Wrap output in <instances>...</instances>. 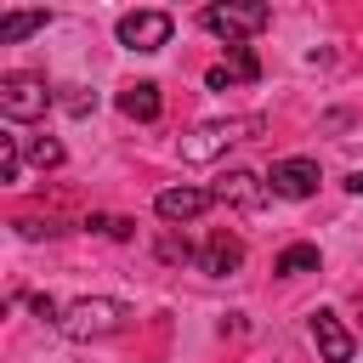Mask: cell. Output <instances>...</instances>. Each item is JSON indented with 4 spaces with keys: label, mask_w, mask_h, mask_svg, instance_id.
I'll return each instance as SVG.
<instances>
[{
    "label": "cell",
    "mask_w": 363,
    "mask_h": 363,
    "mask_svg": "<svg viewBox=\"0 0 363 363\" xmlns=\"http://www.w3.org/2000/svg\"><path fill=\"white\" fill-rule=\"evenodd\" d=\"M216 204H233V210H261L267 204V182L255 170H233L216 182Z\"/></svg>",
    "instance_id": "obj_8"
},
{
    "label": "cell",
    "mask_w": 363,
    "mask_h": 363,
    "mask_svg": "<svg viewBox=\"0 0 363 363\" xmlns=\"http://www.w3.org/2000/svg\"><path fill=\"white\" fill-rule=\"evenodd\" d=\"M199 23H204L210 34H221L227 45H238L244 34H261V28L272 23V11H267V6H204Z\"/></svg>",
    "instance_id": "obj_4"
},
{
    "label": "cell",
    "mask_w": 363,
    "mask_h": 363,
    "mask_svg": "<svg viewBox=\"0 0 363 363\" xmlns=\"http://www.w3.org/2000/svg\"><path fill=\"white\" fill-rule=\"evenodd\" d=\"M40 28H45V11H6L0 17V45H17L28 34H40Z\"/></svg>",
    "instance_id": "obj_13"
},
{
    "label": "cell",
    "mask_w": 363,
    "mask_h": 363,
    "mask_svg": "<svg viewBox=\"0 0 363 363\" xmlns=\"http://www.w3.org/2000/svg\"><path fill=\"white\" fill-rule=\"evenodd\" d=\"M312 340H318L323 363H352V335H346V323H340L329 306L312 312Z\"/></svg>",
    "instance_id": "obj_10"
},
{
    "label": "cell",
    "mask_w": 363,
    "mask_h": 363,
    "mask_svg": "<svg viewBox=\"0 0 363 363\" xmlns=\"http://www.w3.org/2000/svg\"><path fill=\"white\" fill-rule=\"evenodd\" d=\"M17 164H23L17 136H0V182H17Z\"/></svg>",
    "instance_id": "obj_17"
},
{
    "label": "cell",
    "mask_w": 363,
    "mask_h": 363,
    "mask_svg": "<svg viewBox=\"0 0 363 363\" xmlns=\"http://www.w3.org/2000/svg\"><path fill=\"white\" fill-rule=\"evenodd\" d=\"M45 108H51V91H45L40 74H0V113H6V119L28 125V119H40Z\"/></svg>",
    "instance_id": "obj_3"
},
{
    "label": "cell",
    "mask_w": 363,
    "mask_h": 363,
    "mask_svg": "<svg viewBox=\"0 0 363 363\" xmlns=\"http://www.w3.org/2000/svg\"><path fill=\"white\" fill-rule=\"evenodd\" d=\"M346 187H352V193L363 199V170H352V176H346Z\"/></svg>",
    "instance_id": "obj_20"
},
{
    "label": "cell",
    "mask_w": 363,
    "mask_h": 363,
    "mask_svg": "<svg viewBox=\"0 0 363 363\" xmlns=\"http://www.w3.org/2000/svg\"><path fill=\"white\" fill-rule=\"evenodd\" d=\"M159 108H164V96H159V85L153 79H136V85H125L119 91V113H130V119H159Z\"/></svg>",
    "instance_id": "obj_11"
},
{
    "label": "cell",
    "mask_w": 363,
    "mask_h": 363,
    "mask_svg": "<svg viewBox=\"0 0 363 363\" xmlns=\"http://www.w3.org/2000/svg\"><path fill=\"white\" fill-rule=\"evenodd\" d=\"M216 204V193H204V187H164L159 199H153V216L159 221H193V216H204Z\"/></svg>",
    "instance_id": "obj_7"
},
{
    "label": "cell",
    "mask_w": 363,
    "mask_h": 363,
    "mask_svg": "<svg viewBox=\"0 0 363 363\" xmlns=\"http://www.w3.org/2000/svg\"><path fill=\"white\" fill-rule=\"evenodd\" d=\"M221 74H227V85H233V79H238V85H250V79H261V57H255L250 45H227Z\"/></svg>",
    "instance_id": "obj_14"
},
{
    "label": "cell",
    "mask_w": 363,
    "mask_h": 363,
    "mask_svg": "<svg viewBox=\"0 0 363 363\" xmlns=\"http://www.w3.org/2000/svg\"><path fill=\"white\" fill-rule=\"evenodd\" d=\"M125 318H130V306H125V301L91 295V301H74V306L57 318V329H62V335H74V340H102V335L125 329Z\"/></svg>",
    "instance_id": "obj_2"
},
{
    "label": "cell",
    "mask_w": 363,
    "mask_h": 363,
    "mask_svg": "<svg viewBox=\"0 0 363 363\" xmlns=\"http://www.w3.org/2000/svg\"><path fill=\"white\" fill-rule=\"evenodd\" d=\"M261 130H267V119H255V113H244V119H204L199 130L182 136V159L187 164H210L216 153H227L233 142H250Z\"/></svg>",
    "instance_id": "obj_1"
},
{
    "label": "cell",
    "mask_w": 363,
    "mask_h": 363,
    "mask_svg": "<svg viewBox=\"0 0 363 363\" xmlns=\"http://www.w3.org/2000/svg\"><path fill=\"white\" fill-rule=\"evenodd\" d=\"M57 102H62L74 119H85V113L96 108V91H85V85H62V96H57Z\"/></svg>",
    "instance_id": "obj_16"
},
{
    "label": "cell",
    "mask_w": 363,
    "mask_h": 363,
    "mask_svg": "<svg viewBox=\"0 0 363 363\" xmlns=\"http://www.w3.org/2000/svg\"><path fill=\"white\" fill-rule=\"evenodd\" d=\"M159 255H164V261H187L193 250H187V238H159Z\"/></svg>",
    "instance_id": "obj_19"
},
{
    "label": "cell",
    "mask_w": 363,
    "mask_h": 363,
    "mask_svg": "<svg viewBox=\"0 0 363 363\" xmlns=\"http://www.w3.org/2000/svg\"><path fill=\"white\" fill-rule=\"evenodd\" d=\"M199 267H204L210 278L238 272V267H244V238H233L227 227H221V233H210V238H204V250H199Z\"/></svg>",
    "instance_id": "obj_9"
},
{
    "label": "cell",
    "mask_w": 363,
    "mask_h": 363,
    "mask_svg": "<svg viewBox=\"0 0 363 363\" xmlns=\"http://www.w3.org/2000/svg\"><path fill=\"white\" fill-rule=\"evenodd\" d=\"M318 182H323V176H318V159H278L272 176H267L272 199H312Z\"/></svg>",
    "instance_id": "obj_6"
},
{
    "label": "cell",
    "mask_w": 363,
    "mask_h": 363,
    "mask_svg": "<svg viewBox=\"0 0 363 363\" xmlns=\"http://www.w3.org/2000/svg\"><path fill=\"white\" fill-rule=\"evenodd\" d=\"M318 261H323L318 244H289V250L272 261V272H278V278H301V272H318Z\"/></svg>",
    "instance_id": "obj_12"
},
{
    "label": "cell",
    "mask_w": 363,
    "mask_h": 363,
    "mask_svg": "<svg viewBox=\"0 0 363 363\" xmlns=\"http://www.w3.org/2000/svg\"><path fill=\"white\" fill-rule=\"evenodd\" d=\"M170 11H125L119 17V45H130V51H159V45H170Z\"/></svg>",
    "instance_id": "obj_5"
},
{
    "label": "cell",
    "mask_w": 363,
    "mask_h": 363,
    "mask_svg": "<svg viewBox=\"0 0 363 363\" xmlns=\"http://www.w3.org/2000/svg\"><path fill=\"white\" fill-rule=\"evenodd\" d=\"M91 227L108 233V238H130L136 233V221H125V216H91Z\"/></svg>",
    "instance_id": "obj_18"
},
{
    "label": "cell",
    "mask_w": 363,
    "mask_h": 363,
    "mask_svg": "<svg viewBox=\"0 0 363 363\" xmlns=\"http://www.w3.org/2000/svg\"><path fill=\"white\" fill-rule=\"evenodd\" d=\"M28 159H34L40 170H57V164H62V142H57V136H34V142H28Z\"/></svg>",
    "instance_id": "obj_15"
}]
</instances>
